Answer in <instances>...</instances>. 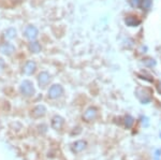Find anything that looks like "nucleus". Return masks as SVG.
<instances>
[{
  "label": "nucleus",
  "instance_id": "1",
  "mask_svg": "<svg viewBox=\"0 0 161 160\" xmlns=\"http://www.w3.org/2000/svg\"><path fill=\"white\" fill-rule=\"evenodd\" d=\"M136 96L143 104H147L153 99V90L148 87H137L136 89Z\"/></svg>",
  "mask_w": 161,
  "mask_h": 160
},
{
  "label": "nucleus",
  "instance_id": "2",
  "mask_svg": "<svg viewBox=\"0 0 161 160\" xmlns=\"http://www.w3.org/2000/svg\"><path fill=\"white\" fill-rule=\"evenodd\" d=\"M38 33H39V31H38L37 27H35V26H32V25L27 26L24 30V36L31 41L35 40V39L38 37Z\"/></svg>",
  "mask_w": 161,
  "mask_h": 160
},
{
  "label": "nucleus",
  "instance_id": "3",
  "mask_svg": "<svg viewBox=\"0 0 161 160\" xmlns=\"http://www.w3.org/2000/svg\"><path fill=\"white\" fill-rule=\"evenodd\" d=\"M62 92H64V88L60 85H53L50 88V90H48V97L51 99H56V98L61 96Z\"/></svg>",
  "mask_w": 161,
  "mask_h": 160
},
{
  "label": "nucleus",
  "instance_id": "4",
  "mask_svg": "<svg viewBox=\"0 0 161 160\" xmlns=\"http://www.w3.org/2000/svg\"><path fill=\"white\" fill-rule=\"evenodd\" d=\"M20 90L25 95V96H31V95L35 92V89H33V85L30 81H24L22 84V87H20Z\"/></svg>",
  "mask_w": 161,
  "mask_h": 160
},
{
  "label": "nucleus",
  "instance_id": "5",
  "mask_svg": "<svg viewBox=\"0 0 161 160\" xmlns=\"http://www.w3.org/2000/svg\"><path fill=\"white\" fill-rule=\"evenodd\" d=\"M83 117H84V119L86 120V122H92V119H95V118L97 117V110H96L95 108H89V109H87L86 112L84 113Z\"/></svg>",
  "mask_w": 161,
  "mask_h": 160
},
{
  "label": "nucleus",
  "instance_id": "6",
  "mask_svg": "<svg viewBox=\"0 0 161 160\" xmlns=\"http://www.w3.org/2000/svg\"><path fill=\"white\" fill-rule=\"evenodd\" d=\"M15 51V47L14 45L11 44V43H4V44H2L0 46V52H1L2 54H4V55H12L13 53H14Z\"/></svg>",
  "mask_w": 161,
  "mask_h": 160
},
{
  "label": "nucleus",
  "instance_id": "7",
  "mask_svg": "<svg viewBox=\"0 0 161 160\" xmlns=\"http://www.w3.org/2000/svg\"><path fill=\"white\" fill-rule=\"evenodd\" d=\"M125 23H126V25L129 26V27H136V26H139L140 24H141V19H139L136 16L130 15V16L126 17Z\"/></svg>",
  "mask_w": 161,
  "mask_h": 160
},
{
  "label": "nucleus",
  "instance_id": "8",
  "mask_svg": "<svg viewBox=\"0 0 161 160\" xmlns=\"http://www.w3.org/2000/svg\"><path fill=\"white\" fill-rule=\"evenodd\" d=\"M36 68H37V64H36L35 61L29 60V61H27V63H25L23 71H24L26 74H28V75H29V74H32L33 72L36 71Z\"/></svg>",
  "mask_w": 161,
  "mask_h": 160
},
{
  "label": "nucleus",
  "instance_id": "9",
  "mask_svg": "<svg viewBox=\"0 0 161 160\" xmlns=\"http://www.w3.org/2000/svg\"><path fill=\"white\" fill-rule=\"evenodd\" d=\"M50 80H51V77L47 72H41V73L39 74V84H40L41 87H44L45 85H47Z\"/></svg>",
  "mask_w": 161,
  "mask_h": 160
},
{
  "label": "nucleus",
  "instance_id": "10",
  "mask_svg": "<svg viewBox=\"0 0 161 160\" xmlns=\"http://www.w3.org/2000/svg\"><path fill=\"white\" fill-rule=\"evenodd\" d=\"M29 50L32 53H39L41 51V45L37 41H31L29 43Z\"/></svg>",
  "mask_w": 161,
  "mask_h": 160
},
{
  "label": "nucleus",
  "instance_id": "11",
  "mask_svg": "<svg viewBox=\"0 0 161 160\" xmlns=\"http://www.w3.org/2000/svg\"><path fill=\"white\" fill-rule=\"evenodd\" d=\"M4 37H6L8 40H12V39H14L16 37V30L14 29V28H8L6 30V32H4Z\"/></svg>",
  "mask_w": 161,
  "mask_h": 160
},
{
  "label": "nucleus",
  "instance_id": "12",
  "mask_svg": "<svg viewBox=\"0 0 161 160\" xmlns=\"http://www.w3.org/2000/svg\"><path fill=\"white\" fill-rule=\"evenodd\" d=\"M62 124H64V120H62L61 117H58V116L54 117V119H53V127L55 128V129L61 128Z\"/></svg>",
  "mask_w": 161,
  "mask_h": 160
},
{
  "label": "nucleus",
  "instance_id": "13",
  "mask_svg": "<svg viewBox=\"0 0 161 160\" xmlns=\"http://www.w3.org/2000/svg\"><path fill=\"white\" fill-rule=\"evenodd\" d=\"M152 3H153V0H142L141 2V8L145 11H148L152 7Z\"/></svg>",
  "mask_w": 161,
  "mask_h": 160
},
{
  "label": "nucleus",
  "instance_id": "14",
  "mask_svg": "<svg viewBox=\"0 0 161 160\" xmlns=\"http://www.w3.org/2000/svg\"><path fill=\"white\" fill-rule=\"evenodd\" d=\"M133 123H134V119L132 116L127 115L126 117H125V125H126L127 128H131L132 125H133Z\"/></svg>",
  "mask_w": 161,
  "mask_h": 160
},
{
  "label": "nucleus",
  "instance_id": "15",
  "mask_svg": "<svg viewBox=\"0 0 161 160\" xmlns=\"http://www.w3.org/2000/svg\"><path fill=\"white\" fill-rule=\"evenodd\" d=\"M85 145H86V143H85V142H83V141L76 142V143L74 144V151L75 152H80L82 149H84Z\"/></svg>",
  "mask_w": 161,
  "mask_h": 160
},
{
  "label": "nucleus",
  "instance_id": "16",
  "mask_svg": "<svg viewBox=\"0 0 161 160\" xmlns=\"http://www.w3.org/2000/svg\"><path fill=\"white\" fill-rule=\"evenodd\" d=\"M143 63H144V66H146V67H154L156 66V60L155 59H153V58H146V59H144L143 60Z\"/></svg>",
  "mask_w": 161,
  "mask_h": 160
},
{
  "label": "nucleus",
  "instance_id": "17",
  "mask_svg": "<svg viewBox=\"0 0 161 160\" xmlns=\"http://www.w3.org/2000/svg\"><path fill=\"white\" fill-rule=\"evenodd\" d=\"M129 2H130V6L132 8H140L142 0H129Z\"/></svg>",
  "mask_w": 161,
  "mask_h": 160
},
{
  "label": "nucleus",
  "instance_id": "18",
  "mask_svg": "<svg viewBox=\"0 0 161 160\" xmlns=\"http://www.w3.org/2000/svg\"><path fill=\"white\" fill-rule=\"evenodd\" d=\"M4 67H6V63H4L3 59H2L1 57H0V71H1L2 69L4 68Z\"/></svg>",
  "mask_w": 161,
  "mask_h": 160
},
{
  "label": "nucleus",
  "instance_id": "19",
  "mask_svg": "<svg viewBox=\"0 0 161 160\" xmlns=\"http://www.w3.org/2000/svg\"><path fill=\"white\" fill-rule=\"evenodd\" d=\"M158 90H159V92L161 94V83L159 84V86H158Z\"/></svg>",
  "mask_w": 161,
  "mask_h": 160
},
{
  "label": "nucleus",
  "instance_id": "20",
  "mask_svg": "<svg viewBox=\"0 0 161 160\" xmlns=\"http://www.w3.org/2000/svg\"><path fill=\"white\" fill-rule=\"evenodd\" d=\"M160 136H161V135H160Z\"/></svg>",
  "mask_w": 161,
  "mask_h": 160
}]
</instances>
